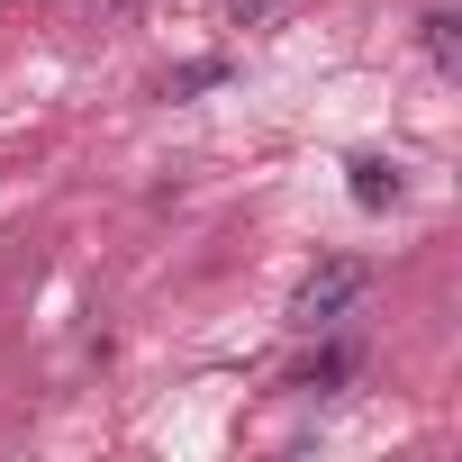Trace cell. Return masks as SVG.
Wrapping results in <instances>:
<instances>
[{
	"label": "cell",
	"mask_w": 462,
	"mask_h": 462,
	"mask_svg": "<svg viewBox=\"0 0 462 462\" xmlns=\"http://www.w3.org/2000/svg\"><path fill=\"white\" fill-rule=\"evenodd\" d=\"M417 37H426V64H435V73H453V64H462V19H453V10H426V19H417Z\"/></svg>",
	"instance_id": "cell-4"
},
{
	"label": "cell",
	"mask_w": 462,
	"mask_h": 462,
	"mask_svg": "<svg viewBox=\"0 0 462 462\" xmlns=\"http://www.w3.org/2000/svg\"><path fill=\"white\" fill-rule=\"evenodd\" d=\"M345 172H354V181H345V190H354V208H399V199H408V172H399V163H381V154H354Z\"/></svg>",
	"instance_id": "cell-2"
},
{
	"label": "cell",
	"mask_w": 462,
	"mask_h": 462,
	"mask_svg": "<svg viewBox=\"0 0 462 462\" xmlns=\"http://www.w3.org/2000/svg\"><path fill=\"white\" fill-rule=\"evenodd\" d=\"M291 10V0H226V19H236V28H273Z\"/></svg>",
	"instance_id": "cell-6"
},
{
	"label": "cell",
	"mask_w": 462,
	"mask_h": 462,
	"mask_svg": "<svg viewBox=\"0 0 462 462\" xmlns=\"http://www.w3.org/2000/svg\"><path fill=\"white\" fill-rule=\"evenodd\" d=\"M354 372H363V354H354V345H318V354L291 372V390H309V399H318V390H345Z\"/></svg>",
	"instance_id": "cell-3"
},
{
	"label": "cell",
	"mask_w": 462,
	"mask_h": 462,
	"mask_svg": "<svg viewBox=\"0 0 462 462\" xmlns=\"http://www.w3.org/2000/svg\"><path fill=\"white\" fill-rule=\"evenodd\" d=\"M217 82H226V64H217V55H199V64H181V73H172V100H190V91H217Z\"/></svg>",
	"instance_id": "cell-5"
},
{
	"label": "cell",
	"mask_w": 462,
	"mask_h": 462,
	"mask_svg": "<svg viewBox=\"0 0 462 462\" xmlns=\"http://www.w3.org/2000/svg\"><path fill=\"white\" fill-rule=\"evenodd\" d=\"M363 291H372V273H363L354 254H327V263L291 291V327H300V336H336V327L354 318V300H363Z\"/></svg>",
	"instance_id": "cell-1"
}]
</instances>
